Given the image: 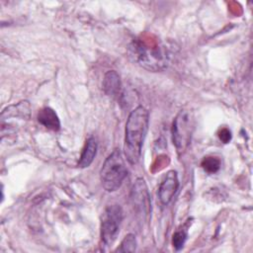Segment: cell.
<instances>
[{"mask_svg": "<svg viewBox=\"0 0 253 253\" xmlns=\"http://www.w3.org/2000/svg\"><path fill=\"white\" fill-rule=\"evenodd\" d=\"M38 122L50 130H58L60 128V122L55 111L49 107L41 109L38 113Z\"/></svg>", "mask_w": 253, "mask_h": 253, "instance_id": "ba28073f", "label": "cell"}, {"mask_svg": "<svg viewBox=\"0 0 253 253\" xmlns=\"http://www.w3.org/2000/svg\"><path fill=\"white\" fill-rule=\"evenodd\" d=\"M103 90L106 95L110 97H117L120 94L122 83L121 78L117 71L110 70L108 71L103 79Z\"/></svg>", "mask_w": 253, "mask_h": 253, "instance_id": "9c48e42d", "label": "cell"}, {"mask_svg": "<svg viewBox=\"0 0 253 253\" xmlns=\"http://www.w3.org/2000/svg\"><path fill=\"white\" fill-rule=\"evenodd\" d=\"M218 136H219V139L224 142V143H227L230 139H231V133H230V130L226 127H223L219 130L218 132Z\"/></svg>", "mask_w": 253, "mask_h": 253, "instance_id": "9a60e30c", "label": "cell"}, {"mask_svg": "<svg viewBox=\"0 0 253 253\" xmlns=\"http://www.w3.org/2000/svg\"><path fill=\"white\" fill-rule=\"evenodd\" d=\"M195 128L193 112L183 109L176 115L171 128L172 140L178 155H182L188 148Z\"/></svg>", "mask_w": 253, "mask_h": 253, "instance_id": "277c9868", "label": "cell"}, {"mask_svg": "<svg viewBox=\"0 0 253 253\" xmlns=\"http://www.w3.org/2000/svg\"><path fill=\"white\" fill-rule=\"evenodd\" d=\"M127 175L126 166L120 149H115L106 158L100 171L103 188L107 192L117 191Z\"/></svg>", "mask_w": 253, "mask_h": 253, "instance_id": "7a4b0ae2", "label": "cell"}, {"mask_svg": "<svg viewBox=\"0 0 253 253\" xmlns=\"http://www.w3.org/2000/svg\"><path fill=\"white\" fill-rule=\"evenodd\" d=\"M202 167L208 173H215L220 168V160L215 156H207L202 161Z\"/></svg>", "mask_w": 253, "mask_h": 253, "instance_id": "4fadbf2b", "label": "cell"}, {"mask_svg": "<svg viewBox=\"0 0 253 253\" xmlns=\"http://www.w3.org/2000/svg\"><path fill=\"white\" fill-rule=\"evenodd\" d=\"M31 106L28 101H22L18 104L11 105L3 110L1 114L2 121L8 118H21V119H30Z\"/></svg>", "mask_w": 253, "mask_h": 253, "instance_id": "30bf717a", "label": "cell"}, {"mask_svg": "<svg viewBox=\"0 0 253 253\" xmlns=\"http://www.w3.org/2000/svg\"><path fill=\"white\" fill-rule=\"evenodd\" d=\"M188 236V223H186L184 226L179 228L174 234L172 238L173 247L176 250H180L183 248Z\"/></svg>", "mask_w": 253, "mask_h": 253, "instance_id": "7c38bea8", "label": "cell"}, {"mask_svg": "<svg viewBox=\"0 0 253 253\" xmlns=\"http://www.w3.org/2000/svg\"><path fill=\"white\" fill-rule=\"evenodd\" d=\"M148 111L142 106H137L127 117L125 129L124 154L131 165H134L139 161L143 141L148 128Z\"/></svg>", "mask_w": 253, "mask_h": 253, "instance_id": "6da1fadb", "label": "cell"}, {"mask_svg": "<svg viewBox=\"0 0 253 253\" xmlns=\"http://www.w3.org/2000/svg\"><path fill=\"white\" fill-rule=\"evenodd\" d=\"M131 55L141 66L151 71H160L168 65L167 50L161 45H148L141 42H133L131 45Z\"/></svg>", "mask_w": 253, "mask_h": 253, "instance_id": "3957f363", "label": "cell"}, {"mask_svg": "<svg viewBox=\"0 0 253 253\" xmlns=\"http://www.w3.org/2000/svg\"><path fill=\"white\" fill-rule=\"evenodd\" d=\"M97 147L98 144L94 137H90L87 139L78 162V166L80 168H87L91 165L96 156Z\"/></svg>", "mask_w": 253, "mask_h": 253, "instance_id": "8fae6325", "label": "cell"}, {"mask_svg": "<svg viewBox=\"0 0 253 253\" xmlns=\"http://www.w3.org/2000/svg\"><path fill=\"white\" fill-rule=\"evenodd\" d=\"M123 220V210L119 205L107 207L102 214L101 240L105 246L112 245L118 237Z\"/></svg>", "mask_w": 253, "mask_h": 253, "instance_id": "5b68a950", "label": "cell"}, {"mask_svg": "<svg viewBox=\"0 0 253 253\" xmlns=\"http://www.w3.org/2000/svg\"><path fill=\"white\" fill-rule=\"evenodd\" d=\"M136 248V239L135 236L131 233L125 236L123 241L121 242L120 249H118L120 252H132Z\"/></svg>", "mask_w": 253, "mask_h": 253, "instance_id": "5bb4252c", "label": "cell"}, {"mask_svg": "<svg viewBox=\"0 0 253 253\" xmlns=\"http://www.w3.org/2000/svg\"><path fill=\"white\" fill-rule=\"evenodd\" d=\"M130 201L136 214L145 221L151 212V200L144 179L137 178L135 180L130 191Z\"/></svg>", "mask_w": 253, "mask_h": 253, "instance_id": "8992f818", "label": "cell"}, {"mask_svg": "<svg viewBox=\"0 0 253 253\" xmlns=\"http://www.w3.org/2000/svg\"><path fill=\"white\" fill-rule=\"evenodd\" d=\"M179 187L177 172L170 170L165 175L158 189V198L163 206H167L175 196Z\"/></svg>", "mask_w": 253, "mask_h": 253, "instance_id": "52a82bcc", "label": "cell"}]
</instances>
